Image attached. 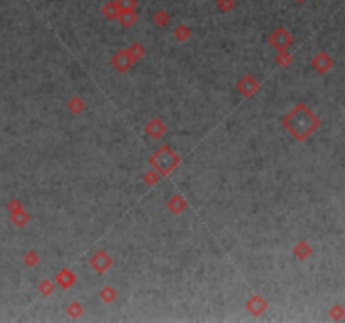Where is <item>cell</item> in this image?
<instances>
[{
	"instance_id": "cell-1",
	"label": "cell",
	"mask_w": 345,
	"mask_h": 323,
	"mask_svg": "<svg viewBox=\"0 0 345 323\" xmlns=\"http://www.w3.org/2000/svg\"><path fill=\"white\" fill-rule=\"evenodd\" d=\"M118 3H120L123 8H130L135 2H133V0H118Z\"/></svg>"
},
{
	"instance_id": "cell-2",
	"label": "cell",
	"mask_w": 345,
	"mask_h": 323,
	"mask_svg": "<svg viewBox=\"0 0 345 323\" xmlns=\"http://www.w3.org/2000/svg\"><path fill=\"white\" fill-rule=\"evenodd\" d=\"M219 5L224 8H229L231 7V0H219Z\"/></svg>"
}]
</instances>
